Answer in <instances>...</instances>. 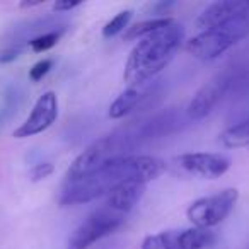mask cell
I'll return each mask as SVG.
<instances>
[{
    "label": "cell",
    "mask_w": 249,
    "mask_h": 249,
    "mask_svg": "<svg viewBox=\"0 0 249 249\" xmlns=\"http://www.w3.org/2000/svg\"><path fill=\"white\" fill-rule=\"evenodd\" d=\"M166 169L167 164L159 157L128 154L84 179L67 181L60 196V203H89L99 196H106L111 190L126 181H139V183L149 184L150 181L162 176Z\"/></svg>",
    "instance_id": "obj_1"
},
{
    "label": "cell",
    "mask_w": 249,
    "mask_h": 249,
    "mask_svg": "<svg viewBox=\"0 0 249 249\" xmlns=\"http://www.w3.org/2000/svg\"><path fill=\"white\" fill-rule=\"evenodd\" d=\"M183 38V29L174 21L173 24L139 39L124 63V82L130 87H137L162 72L179 52Z\"/></svg>",
    "instance_id": "obj_2"
},
{
    "label": "cell",
    "mask_w": 249,
    "mask_h": 249,
    "mask_svg": "<svg viewBox=\"0 0 249 249\" xmlns=\"http://www.w3.org/2000/svg\"><path fill=\"white\" fill-rule=\"evenodd\" d=\"M249 36V14L231 21L224 26L198 33L186 43V52L203 62L218 58L227 50Z\"/></svg>",
    "instance_id": "obj_3"
},
{
    "label": "cell",
    "mask_w": 249,
    "mask_h": 249,
    "mask_svg": "<svg viewBox=\"0 0 249 249\" xmlns=\"http://www.w3.org/2000/svg\"><path fill=\"white\" fill-rule=\"evenodd\" d=\"M126 137L120 135H106L103 139H97L86 150L75 157L67 171V181H77L97 173L107 164L114 162L120 157L128 156L126 154Z\"/></svg>",
    "instance_id": "obj_4"
},
{
    "label": "cell",
    "mask_w": 249,
    "mask_h": 249,
    "mask_svg": "<svg viewBox=\"0 0 249 249\" xmlns=\"http://www.w3.org/2000/svg\"><path fill=\"white\" fill-rule=\"evenodd\" d=\"M237 200L239 191L235 188H225L218 193L195 200L186 208V218L193 224V227L212 231L231 215Z\"/></svg>",
    "instance_id": "obj_5"
},
{
    "label": "cell",
    "mask_w": 249,
    "mask_h": 249,
    "mask_svg": "<svg viewBox=\"0 0 249 249\" xmlns=\"http://www.w3.org/2000/svg\"><path fill=\"white\" fill-rule=\"evenodd\" d=\"M124 217L107 210L106 207L90 213L67 241V249H90L101 239L107 237L123 225Z\"/></svg>",
    "instance_id": "obj_6"
},
{
    "label": "cell",
    "mask_w": 249,
    "mask_h": 249,
    "mask_svg": "<svg viewBox=\"0 0 249 249\" xmlns=\"http://www.w3.org/2000/svg\"><path fill=\"white\" fill-rule=\"evenodd\" d=\"M174 166L201 179H218L231 169V159L217 152H186L174 157Z\"/></svg>",
    "instance_id": "obj_7"
},
{
    "label": "cell",
    "mask_w": 249,
    "mask_h": 249,
    "mask_svg": "<svg viewBox=\"0 0 249 249\" xmlns=\"http://www.w3.org/2000/svg\"><path fill=\"white\" fill-rule=\"evenodd\" d=\"M58 118V97L53 90H46L36 99L29 116L14 130V139H29L46 132Z\"/></svg>",
    "instance_id": "obj_8"
},
{
    "label": "cell",
    "mask_w": 249,
    "mask_h": 249,
    "mask_svg": "<svg viewBox=\"0 0 249 249\" xmlns=\"http://www.w3.org/2000/svg\"><path fill=\"white\" fill-rule=\"evenodd\" d=\"M229 86H231V79L227 75H218L200 87L188 104V116L191 120L207 118L215 109V106L224 99Z\"/></svg>",
    "instance_id": "obj_9"
},
{
    "label": "cell",
    "mask_w": 249,
    "mask_h": 249,
    "mask_svg": "<svg viewBox=\"0 0 249 249\" xmlns=\"http://www.w3.org/2000/svg\"><path fill=\"white\" fill-rule=\"evenodd\" d=\"M249 14V2L246 0H224L208 5L196 19V28L201 31L213 29L218 26H224L231 21Z\"/></svg>",
    "instance_id": "obj_10"
},
{
    "label": "cell",
    "mask_w": 249,
    "mask_h": 249,
    "mask_svg": "<svg viewBox=\"0 0 249 249\" xmlns=\"http://www.w3.org/2000/svg\"><path fill=\"white\" fill-rule=\"evenodd\" d=\"M147 184L139 183V181H126V183L120 184L114 190H111L106 195V203L104 207L107 210L114 212V213L124 217L126 213L135 208V205L142 200L143 193H145Z\"/></svg>",
    "instance_id": "obj_11"
},
{
    "label": "cell",
    "mask_w": 249,
    "mask_h": 249,
    "mask_svg": "<svg viewBox=\"0 0 249 249\" xmlns=\"http://www.w3.org/2000/svg\"><path fill=\"white\" fill-rule=\"evenodd\" d=\"M217 242V234L208 229L190 227L178 231V248L179 249H207Z\"/></svg>",
    "instance_id": "obj_12"
},
{
    "label": "cell",
    "mask_w": 249,
    "mask_h": 249,
    "mask_svg": "<svg viewBox=\"0 0 249 249\" xmlns=\"http://www.w3.org/2000/svg\"><path fill=\"white\" fill-rule=\"evenodd\" d=\"M140 99H142V90L140 86L128 87L126 90L120 94L116 99L111 103L109 106V118L111 120H121L126 114H130L137 106H139Z\"/></svg>",
    "instance_id": "obj_13"
},
{
    "label": "cell",
    "mask_w": 249,
    "mask_h": 249,
    "mask_svg": "<svg viewBox=\"0 0 249 249\" xmlns=\"http://www.w3.org/2000/svg\"><path fill=\"white\" fill-rule=\"evenodd\" d=\"M174 19L173 18H152V19H147V21L142 22H137V24L130 26L126 31H124L123 38L126 41H133V39H142L145 36L152 35V33L159 31V29L166 28V26L173 24Z\"/></svg>",
    "instance_id": "obj_14"
},
{
    "label": "cell",
    "mask_w": 249,
    "mask_h": 249,
    "mask_svg": "<svg viewBox=\"0 0 249 249\" xmlns=\"http://www.w3.org/2000/svg\"><path fill=\"white\" fill-rule=\"evenodd\" d=\"M220 142L227 149H242L249 147V118L227 128L220 135Z\"/></svg>",
    "instance_id": "obj_15"
},
{
    "label": "cell",
    "mask_w": 249,
    "mask_h": 249,
    "mask_svg": "<svg viewBox=\"0 0 249 249\" xmlns=\"http://www.w3.org/2000/svg\"><path fill=\"white\" fill-rule=\"evenodd\" d=\"M140 249H179L178 248V231H164L147 235Z\"/></svg>",
    "instance_id": "obj_16"
},
{
    "label": "cell",
    "mask_w": 249,
    "mask_h": 249,
    "mask_svg": "<svg viewBox=\"0 0 249 249\" xmlns=\"http://www.w3.org/2000/svg\"><path fill=\"white\" fill-rule=\"evenodd\" d=\"M133 16V11L126 9V11H121L118 12L114 18H111V21H107L103 28V38H114V36L121 35L128 29V24H130V19Z\"/></svg>",
    "instance_id": "obj_17"
},
{
    "label": "cell",
    "mask_w": 249,
    "mask_h": 249,
    "mask_svg": "<svg viewBox=\"0 0 249 249\" xmlns=\"http://www.w3.org/2000/svg\"><path fill=\"white\" fill-rule=\"evenodd\" d=\"M58 39H60V33H55V31L46 33V35H39L29 41V48L35 53H45V52H48V50H52L53 46L58 43Z\"/></svg>",
    "instance_id": "obj_18"
},
{
    "label": "cell",
    "mask_w": 249,
    "mask_h": 249,
    "mask_svg": "<svg viewBox=\"0 0 249 249\" xmlns=\"http://www.w3.org/2000/svg\"><path fill=\"white\" fill-rule=\"evenodd\" d=\"M52 67H53V60L52 58L39 60L38 63H35V65L29 69V80H33V82H38V80H41L43 77H45L46 73L52 70Z\"/></svg>",
    "instance_id": "obj_19"
},
{
    "label": "cell",
    "mask_w": 249,
    "mask_h": 249,
    "mask_svg": "<svg viewBox=\"0 0 249 249\" xmlns=\"http://www.w3.org/2000/svg\"><path fill=\"white\" fill-rule=\"evenodd\" d=\"M53 171H55V167H53L52 162L36 164V166L31 169V181L33 183H39V181H43V179H46V178L52 176Z\"/></svg>",
    "instance_id": "obj_20"
},
{
    "label": "cell",
    "mask_w": 249,
    "mask_h": 249,
    "mask_svg": "<svg viewBox=\"0 0 249 249\" xmlns=\"http://www.w3.org/2000/svg\"><path fill=\"white\" fill-rule=\"evenodd\" d=\"M82 5V2H79V0H58V2H55L53 4V11L55 12H69L72 11V9H77Z\"/></svg>",
    "instance_id": "obj_21"
},
{
    "label": "cell",
    "mask_w": 249,
    "mask_h": 249,
    "mask_svg": "<svg viewBox=\"0 0 249 249\" xmlns=\"http://www.w3.org/2000/svg\"><path fill=\"white\" fill-rule=\"evenodd\" d=\"M19 55H21V52L16 48H7L4 50V52H0V63L4 65V63H12L16 62V60L19 58Z\"/></svg>",
    "instance_id": "obj_22"
},
{
    "label": "cell",
    "mask_w": 249,
    "mask_h": 249,
    "mask_svg": "<svg viewBox=\"0 0 249 249\" xmlns=\"http://www.w3.org/2000/svg\"><path fill=\"white\" fill-rule=\"evenodd\" d=\"M41 4H43L41 0H36V2H28V0H26V2H21V4H19V7L31 9V7H38V5H41Z\"/></svg>",
    "instance_id": "obj_23"
}]
</instances>
